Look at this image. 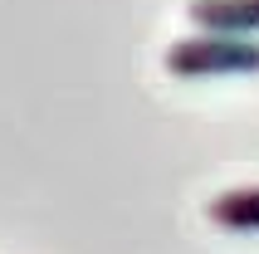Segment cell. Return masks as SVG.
Returning <instances> with one entry per match:
<instances>
[{"mask_svg": "<svg viewBox=\"0 0 259 254\" xmlns=\"http://www.w3.org/2000/svg\"><path fill=\"white\" fill-rule=\"evenodd\" d=\"M191 25L210 34H245L259 39V0H191Z\"/></svg>", "mask_w": 259, "mask_h": 254, "instance_id": "cell-2", "label": "cell"}, {"mask_svg": "<svg viewBox=\"0 0 259 254\" xmlns=\"http://www.w3.org/2000/svg\"><path fill=\"white\" fill-rule=\"evenodd\" d=\"M205 220L230 235H259V186H235L205 200Z\"/></svg>", "mask_w": 259, "mask_h": 254, "instance_id": "cell-3", "label": "cell"}, {"mask_svg": "<svg viewBox=\"0 0 259 254\" xmlns=\"http://www.w3.org/2000/svg\"><path fill=\"white\" fill-rule=\"evenodd\" d=\"M161 64L171 78H240V73H259V39L196 29L186 39L166 44Z\"/></svg>", "mask_w": 259, "mask_h": 254, "instance_id": "cell-1", "label": "cell"}]
</instances>
